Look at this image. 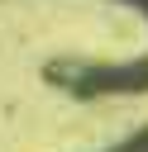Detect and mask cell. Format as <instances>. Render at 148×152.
<instances>
[{
	"instance_id": "6da1fadb",
	"label": "cell",
	"mask_w": 148,
	"mask_h": 152,
	"mask_svg": "<svg viewBox=\"0 0 148 152\" xmlns=\"http://www.w3.org/2000/svg\"><path fill=\"white\" fill-rule=\"evenodd\" d=\"M76 95H105V90H148V62L134 66H91L86 76H67Z\"/></svg>"
},
{
	"instance_id": "7a4b0ae2",
	"label": "cell",
	"mask_w": 148,
	"mask_h": 152,
	"mask_svg": "<svg viewBox=\"0 0 148 152\" xmlns=\"http://www.w3.org/2000/svg\"><path fill=\"white\" fill-rule=\"evenodd\" d=\"M110 152H148V128H138L134 138H124L119 147H110Z\"/></svg>"
}]
</instances>
